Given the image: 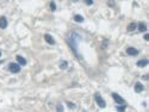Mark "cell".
<instances>
[{"instance_id":"e0dca14e","label":"cell","mask_w":149,"mask_h":112,"mask_svg":"<svg viewBox=\"0 0 149 112\" xmlns=\"http://www.w3.org/2000/svg\"><path fill=\"white\" fill-rule=\"evenodd\" d=\"M67 105H68V107L72 108V110H75V108H77V105H75V104H73V103H70V101H67Z\"/></svg>"},{"instance_id":"2e32d148","label":"cell","mask_w":149,"mask_h":112,"mask_svg":"<svg viewBox=\"0 0 149 112\" xmlns=\"http://www.w3.org/2000/svg\"><path fill=\"white\" fill-rule=\"evenodd\" d=\"M56 111L57 112H63V105H62V104H57V106H56Z\"/></svg>"},{"instance_id":"7c38bea8","label":"cell","mask_w":149,"mask_h":112,"mask_svg":"<svg viewBox=\"0 0 149 112\" xmlns=\"http://www.w3.org/2000/svg\"><path fill=\"white\" fill-rule=\"evenodd\" d=\"M74 22L82 23V22H84V17H82L81 14H75V16H74Z\"/></svg>"},{"instance_id":"ffe728a7","label":"cell","mask_w":149,"mask_h":112,"mask_svg":"<svg viewBox=\"0 0 149 112\" xmlns=\"http://www.w3.org/2000/svg\"><path fill=\"white\" fill-rule=\"evenodd\" d=\"M143 38H144L145 41H149V35H148V33H145V35H144V37H143Z\"/></svg>"},{"instance_id":"6da1fadb","label":"cell","mask_w":149,"mask_h":112,"mask_svg":"<svg viewBox=\"0 0 149 112\" xmlns=\"http://www.w3.org/2000/svg\"><path fill=\"white\" fill-rule=\"evenodd\" d=\"M80 40H81V38H80V36H79L78 33H73L72 36H70V47H72L73 50L75 51V54H78L77 47H78V42Z\"/></svg>"},{"instance_id":"d6986e66","label":"cell","mask_w":149,"mask_h":112,"mask_svg":"<svg viewBox=\"0 0 149 112\" xmlns=\"http://www.w3.org/2000/svg\"><path fill=\"white\" fill-rule=\"evenodd\" d=\"M85 3H86L87 5H92V4H93V1H92V0H86Z\"/></svg>"},{"instance_id":"52a82bcc","label":"cell","mask_w":149,"mask_h":112,"mask_svg":"<svg viewBox=\"0 0 149 112\" xmlns=\"http://www.w3.org/2000/svg\"><path fill=\"white\" fill-rule=\"evenodd\" d=\"M16 60H17V62H18L19 66H25V64H26V60L23 57V56H20V55H17V56H16Z\"/></svg>"},{"instance_id":"3957f363","label":"cell","mask_w":149,"mask_h":112,"mask_svg":"<svg viewBox=\"0 0 149 112\" xmlns=\"http://www.w3.org/2000/svg\"><path fill=\"white\" fill-rule=\"evenodd\" d=\"M9 70L11 73H19L20 72V66H19L18 63H10Z\"/></svg>"},{"instance_id":"9a60e30c","label":"cell","mask_w":149,"mask_h":112,"mask_svg":"<svg viewBox=\"0 0 149 112\" xmlns=\"http://www.w3.org/2000/svg\"><path fill=\"white\" fill-rule=\"evenodd\" d=\"M125 110H127V105H125V104L122 105V106H117V111L118 112H125Z\"/></svg>"},{"instance_id":"ba28073f","label":"cell","mask_w":149,"mask_h":112,"mask_svg":"<svg viewBox=\"0 0 149 112\" xmlns=\"http://www.w3.org/2000/svg\"><path fill=\"white\" fill-rule=\"evenodd\" d=\"M7 27V19L6 17H0V29H6Z\"/></svg>"},{"instance_id":"5b68a950","label":"cell","mask_w":149,"mask_h":112,"mask_svg":"<svg viewBox=\"0 0 149 112\" xmlns=\"http://www.w3.org/2000/svg\"><path fill=\"white\" fill-rule=\"evenodd\" d=\"M127 54L130 55V56H136V55H138V50L132 48V47H129L127 49Z\"/></svg>"},{"instance_id":"9c48e42d","label":"cell","mask_w":149,"mask_h":112,"mask_svg":"<svg viewBox=\"0 0 149 112\" xmlns=\"http://www.w3.org/2000/svg\"><path fill=\"white\" fill-rule=\"evenodd\" d=\"M143 90H144L143 85L140 84V82H136V84H135V92H136V93H141Z\"/></svg>"},{"instance_id":"44dd1931","label":"cell","mask_w":149,"mask_h":112,"mask_svg":"<svg viewBox=\"0 0 149 112\" xmlns=\"http://www.w3.org/2000/svg\"><path fill=\"white\" fill-rule=\"evenodd\" d=\"M0 57H1V51H0Z\"/></svg>"},{"instance_id":"277c9868","label":"cell","mask_w":149,"mask_h":112,"mask_svg":"<svg viewBox=\"0 0 149 112\" xmlns=\"http://www.w3.org/2000/svg\"><path fill=\"white\" fill-rule=\"evenodd\" d=\"M112 98H113V100H115V103H117L118 105H124V104H125V100L117 93H112Z\"/></svg>"},{"instance_id":"8fae6325","label":"cell","mask_w":149,"mask_h":112,"mask_svg":"<svg viewBox=\"0 0 149 112\" xmlns=\"http://www.w3.org/2000/svg\"><path fill=\"white\" fill-rule=\"evenodd\" d=\"M137 67H140V68H143L145 67L147 64H148V60H140V61H137Z\"/></svg>"},{"instance_id":"8992f818","label":"cell","mask_w":149,"mask_h":112,"mask_svg":"<svg viewBox=\"0 0 149 112\" xmlns=\"http://www.w3.org/2000/svg\"><path fill=\"white\" fill-rule=\"evenodd\" d=\"M44 41L47 42V43H48V44H51V45L55 44V40L51 36H50L49 33H45V35H44Z\"/></svg>"},{"instance_id":"7a4b0ae2","label":"cell","mask_w":149,"mask_h":112,"mask_svg":"<svg viewBox=\"0 0 149 112\" xmlns=\"http://www.w3.org/2000/svg\"><path fill=\"white\" fill-rule=\"evenodd\" d=\"M94 99H95V103L98 104V106L100 108H105L106 107V103H105V100L101 98V95L99 93H95L94 94Z\"/></svg>"},{"instance_id":"30bf717a","label":"cell","mask_w":149,"mask_h":112,"mask_svg":"<svg viewBox=\"0 0 149 112\" xmlns=\"http://www.w3.org/2000/svg\"><path fill=\"white\" fill-rule=\"evenodd\" d=\"M137 29L140 30V32H145L147 31V24L143 22H141L138 25H137Z\"/></svg>"},{"instance_id":"5bb4252c","label":"cell","mask_w":149,"mask_h":112,"mask_svg":"<svg viewBox=\"0 0 149 112\" xmlns=\"http://www.w3.org/2000/svg\"><path fill=\"white\" fill-rule=\"evenodd\" d=\"M67 67H68L67 61H61V62H60V68H61V69H66Z\"/></svg>"},{"instance_id":"ac0fdd59","label":"cell","mask_w":149,"mask_h":112,"mask_svg":"<svg viewBox=\"0 0 149 112\" xmlns=\"http://www.w3.org/2000/svg\"><path fill=\"white\" fill-rule=\"evenodd\" d=\"M50 10H51V11H55V10H56V4H55V3H50Z\"/></svg>"},{"instance_id":"4fadbf2b","label":"cell","mask_w":149,"mask_h":112,"mask_svg":"<svg viewBox=\"0 0 149 112\" xmlns=\"http://www.w3.org/2000/svg\"><path fill=\"white\" fill-rule=\"evenodd\" d=\"M136 27H137V25H136L135 23H130V24H129V25H128V31H134V30H135Z\"/></svg>"}]
</instances>
